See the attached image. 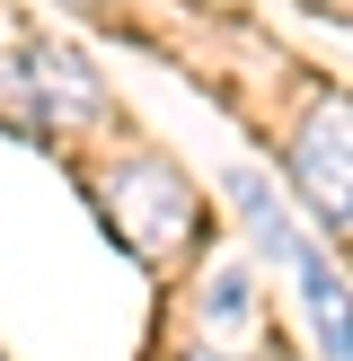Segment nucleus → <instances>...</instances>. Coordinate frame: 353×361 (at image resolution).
I'll use <instances>...</instances> for the list:
<instances>
[{
  "label": "nucleus",
  "mask_w": 353,
  "mask_h": 361,
  "mask_svg": "<svg viewBox=\"0 0 353 361\" xmlns=\"http://www.w3.org/2000/svg\"><path fill=\"white\" fill-rule=\"evenodd\" d=\"M203 309H212V344H229V353L256 344V291H247V274H221Z\"/></svg>",
  "instance_id": "obj_3"
},
{
  "label": "nucleus",
  "mask_w": 353,
  "mask_h": 361,
  "mask_svg": "<svg viewBox=\"0 0 353 361\" xmlns=\"http://www.w3.org/2000/svg\"><path fill=\"white\" fill-rule=\"evenodd\" d=\"M0 361H9V353H0Z\"/></svg>",
  "instance_id": "obj_4"
},
{
  "label": "nucleus",
  "mask_w": 353,
  "mask_h": 361,
  "mask_svg": "<svg viewBox=\"0 0 353 361\" xmlns=\"http://www.w3.org/2000/svg\"><path fill=\"white\" fill-rule=\"evenodd\" d=\"M292 185L309 194L318 221L353 229V97H318L292 133Z\"/></svg>",
  "instance_id": "obj_2"
},
{
  "label": "nucleus",
  "mask_w": 353,
  "mask_h": 361,
  "mask_svg": "<svg viewBox=\"0 0 353 361\" xmlns=\"http://www.w3.org/2000/svg\"><path fill=\"white\" fill-rule=\"evenodd\" d=\"M239 212H247V229H256V238L300 274V291H309V317H318V335H327V353H335V361H353V291L335 282V264L318 256V247L300 238L292 221H282V203L256 185V176H239Z\"/></svg>",
  "instance_id": "obj_1"
}]
</instances>
